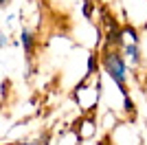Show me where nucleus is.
<instances>
[{
    "label": "nucleus",
    "mask_w": 147,
    "mask_h": 145,
    "mask_svg": "<svg viewBox=\"0 0 147 145\" xmlns=\"http://www.w3.org/2000/svg\"><path fill=\"white\" fill-rule=\"evenodd\" d=\"M103 70L108 72V77L117 84V88L123 92V97L127 95V66H125V60H123V55L119 53L117 48H110L108 53L103 55Z\"/></svg>",
    "instance_id": "nucleus-1"
},
{
    "label": "nucleus",
    "mask_w": 147,
    "mask_h": 145,
    "mask_svg": "<svg viewBox=\"0 0 147 145\" xmlns=\"http://www.w3.org/2000/svg\"><path fill=\"white\" fill-rule=\"evenodd\" d=\"M123 51H125L127 62H132L134 66L141 62V51H138V44H123Z\"/></svg>",
    "instance_id": "nucleus-2"
},
{
    "label": "nucleus",
    "mask_w": 147,
    "mask_h": 145,
    "mask_svg": "<svg viewBox=\"0 0 147 145\" xmlns=\"http://www.w3.org/2000/svg\"><path fill=\"white\" fill-rule=\"evenodd\" d=\"M22 46L26 48V53L33 51V35H31L29 31H22Z\"/></svg>",
    "instance_id": "nucleus-3"
},
{
    "label": "nucleus",
    "mask_w": 147,
    "mask_h": 145,
    "mask_svg": "<svg viewBox=\"0 0 147 145\" xmlns=\"http://www.w3.org/2000/svg\"><path fill=\"white\" fill-rule=\"evenodd\" d=\"M92 72H94V55L88 57V75H92Z\"/></svg>",
    "instance_id": "nucleus-4"
},
{
    "label": "nucleus",
    "mask_w": 147,
    "mask_h": 145,
    "mask_svg": "<svg viewBox=\"0 0 147 145\" xmlns=\"http://www.w3.org/2000/svg\"><path fill=\"white\" fill-rule=\"evenodd\" d=\"M7 2H9V0H2V2H0V5H2V7H7Z\"/></svg>",
    "instance_id": "nucleus-5"
}]
</instances>
